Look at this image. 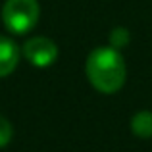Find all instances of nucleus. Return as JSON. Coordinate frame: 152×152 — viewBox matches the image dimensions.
Instances as JSON below:
<instances>
[{
  "label": "nucleus",
  "mask_w": 152,
  "mask_h": 152,
  "mask_svg": "<svg viewBox=\"0 0 152 152\" xmlns=\"http://www.w3.org/2000/svg\"><path fill=\"white\" fill-rule=\"evenodd\" d=\"M87 79L104 94L118 93L125 83V64L115 48H96L89 54L85 64Z\"/></svg>",
  "instance_id": "nucleus-1"
},
{
  "label": "nucleus",
  "mask_w": 152,
  "mask_h": 152,
  "mask_svg": "<svg viewBox=\"0 0 152 152\" xmlns=\"http://www.w3.org/2000/svg\"><path fill=\"white\" fill-rule=\"evenodd\" d=\"M37 0H6L2 6V21L8 31L15 35H25L39 21Z\"/></svg>",
  "instance_id": "nucleus-2"
},
{
  "label": "nucleus",
  "mask_w": 152,
  "mask_h": 152,
  "mask_svg": "<svg viewBox=\"0 0 152 152\" xmlns=\"http://www.w3.org/2000/svg\"><path fill=\"white\" fill-rule=\"evenodd\" d=\"M23 56L35 67H48L58 58V46L46 37H33L23 45Z\"/></svg>",
  "instance_id": "nucleus-3"
},
{
  "label": "nucleus",
  "mask_w": 152,
  "mask_h": 152,
  "mask_svg": "<svg viewBox=\"0 0 152 152\" xmlns=\"http://www.w3.org/2000/svg\"><path fill=\"white\" fill-rule=\"evenodd\" d=\"M19 64V48L8 37L0 35V79L8 77Z\"/></svg>",
  "instance_id": "nucleus-4"
},
{
  "label": "nucleus",
  "mask_w": 152,
  "mask_h": 152,
  "mask_svg": "<svg viewBox=\"0 0 152 152\" xmlns=\"http://www.w3.org/2000/svg\"><path fill=\"white\" fill-rule=\"evenodd\" d=\"M131 131L141 139H150L152 137V112H137L131 118Z\"/></svg>",
  "instance_id": "nucleus-5"
},
{
  "label": "nucleus",
  "mask_w": 152,
  "mask_h": 152,
  "mask_svg": "<svg viewBox=\"0 0 152 152\" xmlns=\"http://www.w3.org/2000/svg\"><path fill=\"white\" fill-rule=\"evenodd\" d=\"M110 45L112 48H123L129 45V31L125 27H115L110 33Z\"/></svg>",
  "instance_id": "nucleus-6"
},
{
  "label": "nucleus",
  "mask_w": 152,
  "mask_h": 152,
  "mask_svg": "<svg viewBox=\"0 0 152 152\" xmlns=\"http://www.w3.org/2000/svg\"><path fill=\"white\" fill-rule=\"evenodd\" d=\"M14 137V129H12V123L8 121L4 115H0V148L6 146L8 142Z\"/></svg>",
  "instance_id": "nucleus-7"
}]
</instances>
